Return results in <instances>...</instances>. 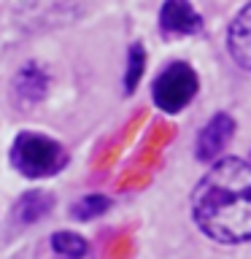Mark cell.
Instances as JSON below:
<instances>
[{"instance_id":"cell-1","label":"cell","mask_w":251,"mask_h":259,"mask_svg":"<svg viewBox=\"0 0 251 259\" xmlns=\"http://www.w3.org/2000/svg\"><path fill=\"white\" fill-rule=\"evenodd\" d=\"M197 230L222 246L251 240V165L240 157H219L192 192Z\"/></svg>"},{"instance_id":"cell-2","label":"cell","mask_w":251,"mask_h":259,"mask_svg":"<svg viewBox=\"0 0 251 259\" xmlns=\"http://www.w3.org/2000/svg\"><path fill=\"white\" fill-rule=\"evenodd\" d=\"M11 165L27 178H46L68 165V151L46 135L22 133L11 146Z\"/></svg>"},{"instance_id":"cell-3","label":"cell","mask_w":251,"mask_h":259,"mask_svg":"<svg viewBox=\"0 0 251 259\" xmlns=\"http://www.w3.org/2000/svg\"><path fill=\"white\" fill-rule=\"evenodd\" d=\"M84 14V0H16L14 24L24 32H44L73 24Z\"/></svg>"},{"instance_id":"cell-4","label":"cell","mask_w":251,"mask_h":259,"mask_svg":"<svg viewBox=\"0 0 251 259\" xmlns=\"http://www.w3.org/2000/svg\"><path fill=\"white\" fill-rule=\"evenodd\" d=\"M197 87H200V78H197V73H194L192 65L170 62L151 84L154 105L165 113H178L194 100Z\"/></svg>"},{"instance_id":"cell-5","label":"cell","mask_w":251,"mask_h":259,"mask_svg":"<svg viewBox=\"0 0 251 259\" xmlns=\"http://www.w3.org/2000/svg\"><path fill=\"white\" fill-rule=\"evenodd\" d=\"M232 135H235V119L230 113H216V116H211L197 133V141H194L197 159L200 162H214L219 157H224V149L230 146Z\"/></svg>"},{"instance_id":"cell-6","label":"cell","mask_w":251,"mask_h":259,"mask_svg":"<svg viewBox=\"0 0 251 259\" xmlns=\"http://www.w3.org/2000/svg\"><path fill=\"white\" fill-rule=\"evenodd\" d=\"M49 70L40 62H24L11 81V97L19 108H32L49 95Z\"/></svg>"},{"instance_id":"cell-7","label":"cell","mask_w":251,"mask_h":259,"mask_svg":"<svg viewBox=\"0 0 251 259\" xmlns=\"http://www.w3.org/2000/svg\"><path fill=\"white\" fill-rule=\"evenodd\" d=\"M159 30L165 35H194L202 30V16L189 0H165L159 8Z\"/></svg>"},{"instance_id":"cell-8","label":"cell","mask_w":251,"mask_h":259,"mask_svg":"<svg viewBox=\"0 0 251 259\" xmlns=\"http://www.w3.org/2000/svg\"><path fill=\"white\" fill-rule=\"evenodd\" d=\"M227 52L235 65L251 73V3H246L235 14L227 30Z\"/></svg>"},{"instance_id":"cell-9","label":"cell","mask_w":251,"mask_h":259,"mask_svg":"<svg viewBox=\"0 0 251 259\" xmlns=\"http://www.w3.org/2000/svg\"><path fill=\"white\" fill-rule=\"evenodd\" d=\"M52 208H54V194L52 192H40V189L24 192L11 208V222L16 227H30V224H35L44 216L52 213Z\"/></svg>"},{"instance_id":"cell-10","label":"cell","mask_w":251,"mask_h":259,"mask_svg":"<svg viewBox=\"0 0 251 259\" xmlns=\"http://www.w3.org/2000/svg\"><path fill=\"white\" fill-rule=\"evenodd\" d=\"M49 243H52L54 254L62 256V259H81L87 254V248H89L87 240L81 238L78 232H68V230H65V232H54Z\"/></svg>"},{"instance_id":"cell-11","label":"cell","mask_w":251,"mask_h":259,"mask_svg":"<svg viewBox=\"0 0 251 259\" xmlns=\"http://www.w3.org/2000/svg\"><path fill=\"white\" fill-rule=\"evenodd\" d=\"M108 208H111V200L105 197V194H87V197H81L78 202H73L70 213H73V219H78V222H87V219L103 216Z\"/></svg>"},{"instance_id":"cell-12","label":"cell","mask_w":251,"mask_h":259,"mask_svg":"<svg viewBox=\"0 0 251 259\" xmlns=\"http://www.w3.org/2000/svg\"><path fill=\"white\" fill-rule=\"evenodd\" d=\"M143 68H146V49L141 44H133L127 52V73H124V92H135L138 81L143 76Z\"/></svg>"}]
</instances>
